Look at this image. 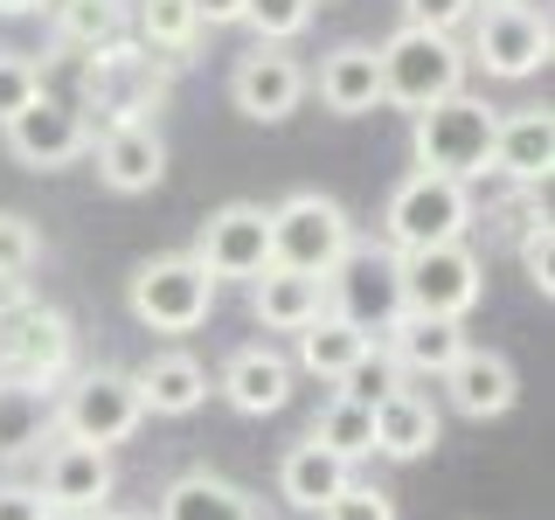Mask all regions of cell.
I'll use <instances>...</instances> for the list:
<instances>
[{
  "mask_svg": "<svg viewBox=\"0 0 555 520\" xmlns=\"http://www.w3.org/2000/svg\"><path fill=\"white\" fill-rule=\"evenodd\" d=\"M0 139H8V153L22 167L35 173H63V167H77L83 153H91V126H83V112L77 104H63V98H35L28 112H14L8 126H0Z\"/></svg>",
  "mask_w": 555,
  "mask_h": 520,
  "instance_id": "cell-12",
  "label": "cell"
},
{
  "mask_svg": "<svg viewBox=\"0 0 555 520\" xmlns=\"http://www.w3.org/2000/svg\"><path fill=\"white\" fill-rule=\"evenodd\" d=\"M555 167V118L548 112H500L493 126V153H486V173H500V181L514 187H542Z\"/></svg>",
  "mask_w": 555,
  "mask_h": 520,
  "instance_id": "cell-18",
  "label": "cell"
},
{
  "mask_svg": "<svg viewBox=\"0 0 555 520\" xmlns=\"http://www.w3.org/2000/svg\"><path fill=\"white\" fill-rule=\"evenodd\" d=\"M69 368H77V326H69V312L28 299L14 320H0V381L63 389Z\"/></svg>",
  "mask_w": 555,
  "mask_h": 520,
  "instance_id": "cell-8",
  "label": "cell"
},
{
  "mask_svg": "<svg viewBox=\"0 0 555 520\" xmlns=\"http://www.w3.org/2000/svg\"><path fill=\"white\" fill-rule=\"evenodd\" d=\"M250 312L257 326H271V334H299L326 312V285L306 271H285V264H264L250 277Z\"/></svg>",
  "mask_w": 555,
  "mask_h": 520,
  "instance_id": "cell-24",
  "label": "cell"
},
{
  "mask_svg": "<svg viewBox=\"0 0 555 520\" xmlns=\"http://www.w3.org/2000/svg\"><path fill=\"white\" fill-rule=\"evenodd\" d=\"M514 257H520V277L548 299L555 291V222H548V208H534V216L514 230Z\"/></svg>",
  "mask_w": 555,
  "mask_h": 520,
  "instance_id": "cell-32",
  "label": "cell"
},
{
  "mask_svg": "<svg viewBox=\"0 0 555 520\" xmlns=\"http://www.w3.org/2000/svg\"><path fill=\"white\" fill-rule=\"evenodd\" d=\"M132 389L146 403V416H195L208 403V368L188 347H160V354H146L132 368Z\"/></svg>",
  "mask_w": 555,
  "mask_h": 520,
  "instance_id": "cell-22",
  "label": "cell"
},
{
  "mask_svg": "<svg viewBox=\"0 0 555 520\" xmlns=\"http://www.w3.org/2000/svg\"><path fill=\"white\" fill-rule=\"evenodd\" d=\"M347 243H354V216L334 195H320V187H292L271 208V264H285V271L326 277L347 257Z\"/></svg>",
  "mask_w": 555,
  "mask_h": 520,
  "instance_id": "cell-5",
  "label": "cell"
},
{
  "mask_svg": "<svg viewBox=\"0 0 555 520\" xmlns=\"http://www.w3.org/2000/svg\"><path fill=\"white\" fill-rule=\"evenodd\" d=\"M56 8V42L63 49H112L126 42V0H49Z\"/></svg>",
  "mask_w": 555,
  "mask_h": 520,
  "instance_id": "cell-28",
  "label": "cell"
},
{
  "mask_svg": "<svg viewBox=\"0 0 555 520\" xmlns=\"http://www.w3.org/2000/svg\"><path fill=\"white\" fill-rule=\"evenodd\" d=\"M326 285V312H340V320H354L361 334H389L396 320H403V264H396L389 243H347V257L334 271L320 277Z\"/></svg>",
  "mask_w": 555,
  "mask_h": 520,
  "instance_id": "cell-6",
  "label": "cell"
},
{
  "mask_svg": "<svg viewBox=\"0 0 555 520\" xmlns=\"http://www.w3.org/2000/svg\"><path fill=\"white\" fill-rule=\"evenodd\" d=\"M403 312H424V320H465L486 291V264L473 243H430V250H403Z\"/></svg>",
  "mask_w": 555,
  "mask_h": 520,
  "instance_id": "cell-9",
  "label": "cell"
},
{
  "mask_svg": "<svg viewBox=\"0 0 555 520\" xmlns=\"http://www.w3.org/2000/svg\"><path fill=\"white\" fill-rule=\"evenodd\" d=\"M382 347H389V361L410 375H424V381H438L451 361L465 354V320H424V312H403V320L382 334Z\"/></svg>",
  "mask_w": 555,
  "mask_h": 520,
  "instance_id": "cell-23",
  "label": "cell"
},
{
  "mask_svg": "<svg viewBox=\"0 0 555 520\" xmlns=\"http://www.w3.org/2000/svg\"><path fill=\"white\" fill-rule=\"evenodd\" d=\"M375 63H382V104H396V112H424V104L465 91V69H473L465 42L438 28H396L375 49Z\"/></svg>",
  "mask_w": 555,
  "mask_h": 520,
  "instance_id": "cell-4",
  "label": "cell"
},
{
  "mask_svg": "<svg viewBox=\"0 0 555 520\" xmlns=\"http://www.w3.org/2000/svg\"><path fill=\"white\" fill-rule=\"evenodd\" d=\"M306 91H320V104L334 118H369L382 112V63L375 42H334L320 56V77H306Z\"/></svg>",
  "mask_w": 555,
  "mask_h": 520,
  "instance_id": "cell-19",
  "label": "cell"
},
{
  "mask_svg": "<svg viewBox=\"0 0 555 520\" xmlns=\"http://www.w3.org/2000/svg\"><path fill=\"white\" fill-rule=\"evenodd\" d=\"M49 520H77V514H49Z\"/></svg>",
  "mask_w": 555,
  "mask_h": 520,
  "instance_id": "cell-43",
  "label": "cell"
},
{
  "mask_svg": "<svg viewBox=\"0 0 555 520\" xmlns=\"http://www.w3.org/2000/svg\"><path fill=\"white\" fill-rule=\"evenodd\" d=\"M35 493H42V507H49V514H77V520L104 514V507H112V493H118L112 451H98V444H69V438H49Z\"/></svg>",
  "mask_w": 555,
  "mask_h": 520,
  "instance_id": "cell-11",
  "label": "cell"
},
{
  "mask_svg": "<svg viewBox=\"0 0 555 520\" xmlns=\"http://www.w3.org/2000/svg\"><path fill=\"white\" fill-rule=\"evenodd\" d=\"M126 306L146 334H195V326L216 312V277H208L195 257H146L126 285Z\"/></svg>",
  "mask_w": 555,
  "mask_h": 520,
  "instance_id": "cell-7",
  "label": "cell"
},
{
  "mask_svg": "<svg viewBox=\"0 0 555 520\" xmlns=\"http://www.w3.org/2000/svg\"><path fill=\"white\" fill-rule=\"evenodd\" d=\"M49 0H0V22H22V14H42Z\"/></svg>",
  "mask_w": 555,
  "mask_h": 520,
  "instance_id": "cell-41",
  "label": "cell"
},
{
  "mask_svg": "<svg viewBox=\"0 0 555 520\" xmlns=\"http://www.w3.org/2000/svg\"><path fill=\"white\" fill-rule=\"evenodd\" d=\"M369 416H375V458H389V465L430 458V451H438V438H444L438 403H430L424 389H410V381H403V389H389Z\"/></svg>",
  "mask_w": 555,
  "mask_h": 520,
  "instance_id": "cell-17",
  "label": "cell"
},
{
  "mask_svg": "<svg viewBox=\"0 0 555 520\" xmlns=\"http://www.w3.org/2000/svg\"><path fill=\"white\" fill-rule=\"evenodd\" d=\"M188 8H195V22H202V28H236L250 0H188Z\"/></svg>",
  "mask_w": 555,
  "mask_h": 520,
  "instance_id": "cell-39",
  "label": "cell"
},
{
  "mask_svg": "<svg viewBox=\"0 0 555 520\" xmlns=\"http://www.w3.org/2000/svg\"><path fill=\"white\" fill-rule=\"evenodd\" d=\"M91 160H98V181L112 195H153L167 173V139L146 126H112V132H91Z\"/></svg>",
  "mask_w": 555,
  "mask_h": 520,
  "instance_id": "cell-16",
  "label": "cell"
},
{
  "mask_svg": "<svg viewBox=\"0 0 555 520\" xmlns=\"http://www.w3.org/2000/svg\"><path fill=\"white\" fill-rule=\"evenodd\" d=\"M35 299V291H28V277H0V320H14V312H22Z\"/></svg>",
  "mask_w": 555,
  "mask_h": 520,
  "instance_id": "cell-40",
  "label": "cell"
},
{
  "mask_svg": "<svg viewBox=\"0 0 555 520\" xmlns=\"http://www.w3.org/2000/svg\"><path fill=\"white\" fill-rule=\"evenodd\" d=\"M42 264V230L14 208H0V277H28Z\"/></svg>",
  "mask_w": 555,
  "mask_h": 520,
  "instance_id": "cell-35",
  "label": "cell"
},
{
  "mask_svg": "<svg viewBox=\"0 0 555 520\" xmlns=\"http://www.w3.org/2000/svg\"><path fill=\"white\" fill-rule=\"evenodd\" d=\"M153 520H264V507H257L236 479L208 472V465H188V472L167 479L160 514H153Z\"/></svg>",
  "mask_w": 555,
  "mask_h": 520,
  "instance_id": "cell-21",
  "label": "cell"
},
{
  "mask_svg": "<svg viewBox=\"0 0 555 520\" xmlns=\"http://www.w3.org/2000/svg\"><path fill=\"white\" fill-rule=\"evenodd\" d=\"M195 264L216 277H257L271 264V208L264 202H222L216 216L202 222V236H195Z\"/></svg>",
  "mask_w": 555,
  "mask_h": 520,
  "instance_id": "cell-14",
  "label": "cell"
},
{
  "mask_svg": "<svg viewBox=\"0 0 555 520\" xmlns=\"http://www.w3.org/2000/svg\"><path fill=\"white\" fill-rule=\"evenodd\" d=\"M500 104H486L473 91H451L424 112H410V153L416 167L451 173V181H486V153H493Z\"/></svg>",
  "mask_w": 555,
  "mask_h": 520,
  "instance_id": "cell-1",
  "label": "cell"
},
{
  "mask_svg": "<svg viewBox=\"0 0 555 520\" xmlns=\"http://www.w3.org/2000/svg\"><path fill=\"white\" fill-rule=\"evenodd\" d=\"M0 520H49L35 485H0Z\"/></svg>",
  "mask_w": 555,
  "mask_h": 520,
  "instance_id": "cell-38",
  "label": "cell"
},
{
  "mask_svg": "<svg viewBox=\"0 0 555 520\" xmlns=\"http://www.w3.org/2000/svg\"><path fill=\"white\" fill-rule=\"evenodd\" d=\"M216 389H222V403H230L236 416H278L292 403V361L278 354V347H236L230 361H222V375H216Z\"/></svg>",
  "mask_w": 555,
  "mask_h": 520,
  "instance_id": "cell-20",
  "label": "cell"
},
{
  "mask_svg": "<svg viewBox=\"0 0 555 520\" xmlns=\"http://www.w3.org/2000/svg\"><path fill=\"white\" fill-rule=\"evenodd\" d=\"M320 520H396V499L382 493V485H361V479H347L340 493L320 507Z\"/></svg>",
  "mask_w": 555,
  "mask_h": 520,
  "instance_id": "cell-36",
  "label": "cell"
},
{
  "mask_svg": "<svg viewBox=\"0 0 555 520\" xmlns=\"http://www.w3.org/2000/svg\"><path fill=\"white\" fill-rule=\"evenodd\" d=\"M306 438L320 451H334V458H347V465H361V458H375V416L361 403H347V395H334V403L312 416Z\"/></svg>",
  "mask_w": 555,
  "mask_h": 520,
  "instance_id": "cell-29",
  "label": "cell"
},
{
  "mask_svg": "<svg viewBox=\"0 0 555 520\" xmlns=\"http://www.w3.org/2000/svg\"><path fill=\"white\" fill-rule=\"evenodd\" d=\"M306 77L312 69L292 56L285 42H257L250 56H236V69H230V104L243 118H257V126H285L306 104Z\"/></svg>",
  "mask_w": 555,
  "mask_h": 520,
  "instance_id": "cell-13",
  "label": "cell"
},
{
  "mask_svg": "<svg viewBox=\"0 0 555 520\" xmlns=\"http://www.w3.org/2000/svg\"><path fill=\"white\" fill-rule=\"evenodd\" d=\"M479 0H403V28H438V35H459L473 22Z\"/></svg>",
  "mask_w": 555,
  "mask_h": 520,
  "instance_id": "cell-37",
  "label": "cell"
},
{
  "mask_svg": "<svg viewBox=\"0 0 555 520\" xmlns=\"http://www.w3.org/2000/svg\"><path fill=\"white\" fill-rule=\"evenodd\" d=\"M369 340H375V334H361L354 320H340V312H320L312 326H299V368L320 375V381H340L361 354H369Z\"/></svg>",
  "mask_w": 555,
  "mask_h": 520,
  "instance_id": "cell-27",
  "label": "cell"
},
{
  "mask_svg": "<svg viewBox=\"0 0 555 520\" xmlns=\"http://www.w3.org/2000/svg\"><path fill=\"white\" fill-rule=\"evenodd\" d=\"M139 42H146V56L188 63V49L202 42L195 8H188V0H139Z\"/></svg>",
  "mask_w": 555,
  "mask_h": 520,
  "instance_id": "cell-30",
  "label": "cell"
},
{
  "mask_svg": "<svg viewBox=\"0 0 555 520\" xmlns=\"http://www.w3.org/2000/svg\"><path fill=\"white\" fill-rule=\"evenodd\" d=\"M49 403L56 389H28V381H0V465L42 451L56 430H49Z\"/></svg>",
  "mask_w": 555,
  "mask_h": 520,
  "instance_id": "cell-26",
  "label": "cell"
},
{
  "mask_svg": "<svg viewBox=\"0 0 555 520\" xmlns=\"http://www.w3.org/2000/svg\"><path fill=\"white\" fill-rule=\"evenodd\" d=\"M35 98H42V63L22 56V49H0V126L14 112H28Z\"/></svg>",
  "mask_w": 555,
  "mask_h": 520,
  "instance_id": "cell-34",
  "label": "cell"
},
{
  "mask_svg": "<svg viewBox=\"0 0 555 520\" xmlns=\"http://www.w3.org/2000/svg\"><path fill=\"white\" fill-rule=\"evenodd\" d=\"M63 381H69V389L49 403V430H56V438L98 444V451L139 438L146 403H139V389H132V368H77Z\"/></svg>",
  "mask_w": 555,
  "mask_h": 520,
  "instance_id": "cell-3",
  "label": "cell"
},
{
  "mask_svg": "<svg viewBox=\"0 0 555 520\" xmlns=\"http://www.w3.org/2000/svg\"><path fill=\"white\" fill-rule=\"evenodd\" d=\"M465 230H473V181H451V173L410 167L382 202V243L396 257L430 250V243H459Z\"/></svg>",
  "mask_w": 555,
  "mask_h": 520,
  "instance_id": "cell-2",
  "label": "cell"
},
{
  "mask_svg": "<svg viewBox=\"0 0 555 520\" xmlns=\"http://www.w3.org/2000/svg\"><path fill=\"white\" fill-rule=\"evenodd\" d=\"M438 381H444V403L459 416H473V424H493V416H507L520 403V375H514V361L500 354V347L465 340V354L451 361Z\"/></svg>",
  "mask_w": 555,
  "mask_h": 520,
  "instance_id": "cell-15",
  "label": "cell"
},
{
  "mask_svg": "<svg viewBox=\"0 0 555 520\" xmlns=\"http://www.w3.org/2000/svg\"><path fill=\"white\" fill-rule=\"evenodd\" d=\"M312 8H320V0H250V8H243V28H257V42H292V35L312 28Z\"/></svg>",
  "mask_w": 555,
  "mask_h": 520,
  "instance_id": "cell-33",
  "label": "cell"
},
{
  "mask_svg": "<svg viewBox=\"0 0 555 520\" xmlns=\"http://www.w3.org/2000/svg\"><path fill=\"white\" fill-rule=\"evenodd\" d=\"M91 520H146V514H118V507H104V514H91Z\"/></svg>",
  "mask_w": 555,
  "mask_h": 520,
  "instance_id": "cell-42",
  "label": "cell"
},
{
  "mask_svg": "<svg viewBox=\"0 0 555 520\" xmlns=\"http://www.w3.org/2000/svg\"><path fill=\"white\" fill-rule=\"evenodd\" d=\"M347 479H354V465L334 458V451H320L312 438H299L285 458H278V499H285L292 514H320Z\"/></svg>",
  "mask_w": 555,
  "mask_h": 520,
  "instance_id": "cell-25",
  "label": "cell"
},
{
  "mask_svg": "<svg viewBox=\"0 0 555 520\" xmlns=\"http://www.w3.org/2000/svg\"><path fill=\"white\" fill-rule=\"evenodd\" d=\"M389 389H403V368L389 361V347H382V340H369V354L334 381V395H347V403H361V410H375Z\"/></svg>",
  "mask_w": 555,
  "mask_h": 520,
  "instance_id": "cell-31",
  "label": "cell"
},
{
  "mask_svg": "<svg viewBox=\"0 0 555 520\" xmlns=\"http://www.w3.org/2000/svg\"><path fill=\"white\" fill-rule=\"evenodd\" d=\"M479 8H500V0H479Z\"/></svg>",
  "mask_w": 555,
  "mask_h": 520,
  "instance_id": "cell-44",
  "label": "cell"
},
{
  "mask_svg": "<svg viewBox=\"0 0 555 520\" xmlns=\"http://www.w3.org/2000/svg\"><path fill=\"white\" fill-rule=\"evenodd\" d=\"M473 49H465V63H479L486 77H534V69L548 63V49H555V28H548V14H534L528 0H500V8H473Z\"/></svg>",
  "mask_w": 555,
  "mask_h": 520,
  "instance_id": "cell-10",
  "label": "cell"
}]
</instances>
